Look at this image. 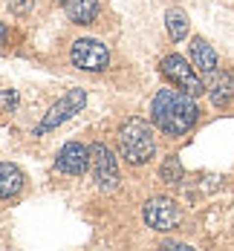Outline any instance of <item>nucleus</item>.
<instances>
[{
    "instance_id": "f257e3e1",
    "label": "nucleus",
    "mask_w": 234,
    "mask_h": 251,
    "mask_svg": "<svg viewBox=\"0 0 234 251\" xmlns=\"http://www.w3.org/2000/svg\"><path fill=\"white\" fill-rule=\"evenodd\" d=\"M197 101L185 90H159L151 104V119L154 125L168 136H182L197 125Z\"/></svg>"
},
{
    "instance_id": "f03ea898",
    "label": "nucleus",
    "mask_w": 234,
    "mask_h": 251,
    "mask_svg": "<svg viewBox=\"0 0 234 251\" xmlns=\"http://www.w3.org/2000/svg\"><path fill=\"white\" fill-rule=\"evenodd\" d=\"M119 151L130 165H145L148 159H154L156 142L151 125L142 119H128L119 127Z\"/></svg>"
},
{
    "instance_id": "7ed1b4c3",
    "label": "nucleus",
    "mask_w": 234,
    "mask_h": 251,
    "mask_svg": "<svg viewBox=\"0 0 234 251\" xmlns=\"http://www.w3.org/2000/svg\"><path fill=\"white\" fill-rule=\"evenodd\" d=\"M162 75L168 78L174 87H180V90H185V93H191L194 99L206 93L203 78L197 75V67H191L182 55H165V58H162Z\"/></svg>"
},
{
    "instance_id": "20e7f679",
    "label": "nucleus",
    "mask_w": 234,
    "mask_h": 251,
    "mask_svg": "<svg viewBox=\"0 0 234 251\" xmlns=\"http://www.w3.org/2000/svg\"><path fill=\"white\" fill-rule=\"evenodd\" d=\"M90 168H93V179L102 191H116L119 188V182H122L119 165H116V156L107 145H102V142L90 145Z\"/></svg>"
},
{
    "instance_id": "39448f33",
    "label": "nucleus",
    "mask_w": 234,
    "mask_h": 251,
    "mask_svg": "<svg viewBox=\"0 0 234 251\" xmlns=\"http://www.w3.org/2000/svg\"><path fill=\"white\" fill-rule=\"evenodd\" d=\"M70 58L78 70H87V73H102L110 67V52L96 38H78L70 50Z\"/></svg>"
},
{
    "instance_id": "423d86ee",
    "label": "nucleus",
    "mask_w": 234,
    "mask_h": 251,
    "mask_svg": "<svg viewBox=\"0 0 234 251\" xmlns=\"http://www.w3.org/2000/svg\"><path fill=\"white\" fill-rule=\"evenodd\" d=\"M84 104H87V93H84V90H70L64 99L55 101V104L50 107V113L41 119V125L35 127V136H44V133L55 130L58 125H64L67 119H73L76 113H81Z\"/></svg>"
},
{
    "instance_id": "0eeeda50",
    "label": "nucleus",
    "mask_w": 234,
    "mask_h": 251,
    "mask_svg": "<svg viewBox=\"0 0 234 251\" xmlns=\"http://www.w3.org/2000/svg\"><path fill=\"white\" fill-rule=\"evenodd\" d=\"M142 217H145L148 228H154V231H174L182 220L180 205L168 197H151L142 208Z\"/></svg>"
},
{
    "instance_id": "6e6552de",
    "label": "nucleus",
    "mask_w": 234,
    "mask_h": 251,
    "mask_svg": "<svg viewBox=\"0 0 234 251\" xmlns=\"http://www.w3.org/2000/svg\"><path fill=\"white\" fill-rule=\"evenodd\" d=\"M55 168L67 176H81L90 168V148H84V145H78V142L64 145L61 153H58V159H55Z\"/></svg>"
},
{
    "instance_id": "1a4fd4ad",
    "label": "nucleus",
    "mask_w": 234,
    "mask_h": 251,
    "mask_svg": "<svg viewBox=\"0 0 234 251\" xmlns=\"http://www.w3.org/2000/svg\"><path fill=\"white\" fill-rule=\"evenodd\" d=\"M191 61L203 75H214L217 73V52L206 38H194L191 41Z\"/></svg>"
},
{
    "instance_id": "9d476101",
    "label": "nucleus",
    "mask_w": 234,
    "mask_h": 251,
    "mask_svg": "<svg viewBox=\"0 0 234 251\" xmlns=\"http://www.w3.org/2000/svg\"><path fill=\"white\" fill-rule=\"evenodd\" d=\"M61 3H64V12L73 24H93L99 15V0H61Z\"/></svg>"
},
{
    "instance_id": "9b49d317",
    "label": "nucleus",
    "mask_w": 234,
    "mask_h": 251,
    "mask_svg": "<svg viewBox=\"0 0 234 251\" xmlns=\"http://www.w3.org/2000/svg\"><path fill=\"white\" fill-rule=\"evenodd\" d=\"M24 174L15 165H0V200H12L24 191Z\"/></svg>"
},
{
    "instance_id": "f8f14e48",
    "label": "nucleus",
    "mask_w": 234,
    "mask_h": 251,
    "mask_svg": "<svg viewBox=\"0 0 234 251\" xmlns=\"http://www.w3.org/2000/svg\"><path fill=\"white\" fill-rule=\"evenodd\" d=\"M208 93H211V101H214V107H226V104L234 99V78L229 75V73L217 75L214 81H211Z\"/></svg>"
},
{
    "instance_id": "ddd939ff",
    "label": "nucleus",
    "mask_w": 234,
    "mask_h": 251,
    "mask_svg": "<svg viewBox=\"0 0 234 251\" xmlns=\"http://www.w3.org/2000/svg\"><path fill=\"white\" fill-rule=\"evenodd\" d=\"M165 26H168V35H171L174 41H182V38L188 35V15H185L182 9H168Z\"/></svg>"
},
{
    "instance_id": "4468645a",
    "label": "nucleus",
    "mask_w": 234,
    "mask_h": 251,
    "mask_svg": "<svg viewBox=\"0 0 234 251\" xmlns=\"http://www.w3.org/2000/svg\"><path fill=\"white\" fill-rule=\"evenodd\" d=\"M159 176H162V182H171V185L182 182V176H185L182 162L177 159V156H168V159L162 162V168H159Z\"/></svg>"
},
{
    "instance_id": "2eb2a0df",
    "label": "nucleus",
    "mask_w": 234,
    "mask_h": 251,
    "mask_svg": "<svg viewBox=\"0 0 234 251\" xmlns=\"http://www.w3.org/2000/svg\"><path fill=\"white\" fill-rule=\"evenodd\" d=\"M18 107V93L15 90H0V113H12Z\"/></svg>"
},
{
    "instance_id": "dca6fc26",
    "label": "nucleus",
    "mask_w": 234,
    "mask_h": 251,
    "mask_svg": "<svg viewBox=\"0 0 234 251\" xmlns=\"http://www.w3.org/2000/svg\"><path fill=\"white\" fill-rule=\"evenodd\" d=\"M32 3L35 0H6V6H9L12 15H29L32 12Z\"/></svg>"
},
{
    "instance_id": "f3484780",
    "label": "nucleus",
    "mask_w": 234,
    "mask_h": 251,
    "mask_svg": "<svg viewBox=\"0 0 234 251\" xmlns=\"http://www.w3.org/2000/svg\"><path fill=\"white\" fill-rule=\"evenodd\" d=\"M6 38H9V29H6V26L0 24V47H3V44H6Z\"/></svg>"
}]
</instances>
